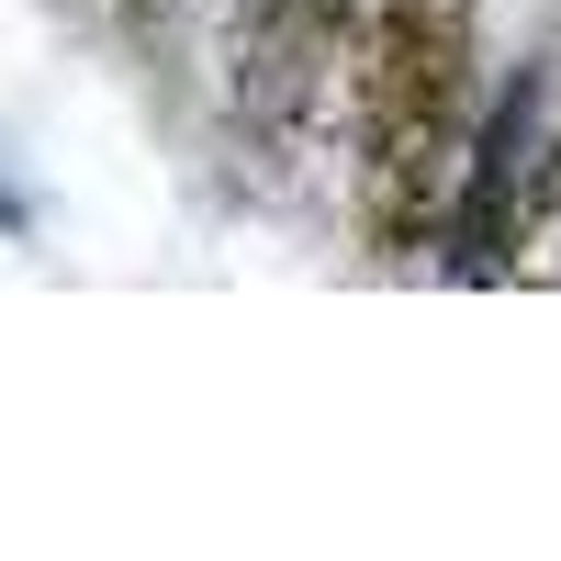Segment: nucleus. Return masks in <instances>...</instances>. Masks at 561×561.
I'll use <instances>...</instances> for the list:
<instances>
[{
	"mask_svg": "<svg viewBox=\"0 0 561 561\" xmlns=\"http://www.w3.org/2000/svg\"><path fill=\"white\" fill-rule=\"evenodd\" d=\"M359 135L472 90V0H359Z\"/></svg>",
	"mask_w": 561,
	"mask_h": 561,
	"instance_id": "1",
	"label": "nucleus"
},
{
	"mask_svg": "<svg viewBox=\"0 0 561 561\" xmlns=\"http://www.w3.org/2000/svg\"><path fill=\"white\" fill-rule=\"evenodd\" d=\"M460 169H472V113H460V102L404 113V124H382V135H359V237L382 248V259L449 237Z\"/></svg>",
	"mask_w": 561,
	"mask_h": 561,
	"instance_id": "2",
	"label": "nucleus"
},
{
	"mask_svg": "<svg viewBox=\"0 0 561 561\" xmlns=\"http://www.w3.org/2000/svg\"><path fill=\"white\" fill-rule=\"evenodd\" d=\"M539 113H550V90L539 79H517L494 102V124H483V147H472V169H460V203H449V237H460V270H505L517 259V237H528V158H539Z\"/></svg>",
	"mask_w": 561,
	"mask_h": 561,
	"instance_id": "3",
	"label": "nucleus"
},
{
	"mask_svg": "<svg viewBox=\"0 0 561 561\" xmlns=\"http://www.w3.org/2000/svg\"><path fill=\"white\" fill-rule=\"evenodd\" d=\"M528 225H561V113H539V158H528Z\"/></svg>",
	"mask_w": 561,
	"mask_h": 561,
	"instance_id": "4",
	"label": "nucleus"
},
{
	"mask_svg": "<svg viewBox=\"0 0 561 561\" xmlns=\"http://www.w3.org/2000/svg\"><path fill=\"white\" fill-rule=\"evenodd\" d=\"M280 12H304V23H325V34H337V23L359 12V0H280Z\"/></svg>",
	"mask_w": 561,
	"mask_h": 561,
	"instance_id": "5",
	"label": "nucleus"
}]
</instances>
